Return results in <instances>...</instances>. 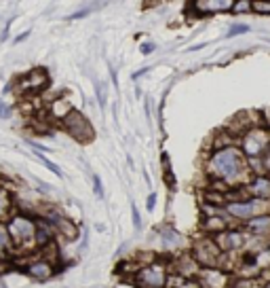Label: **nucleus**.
<instances>
[{"instance_id": "nucleus-14", "label": "nucleus", "mask_w": 270, "mask_h": 288, "mask_svg": "<svg viewBox=\"0 0 270 288\" xmlns=\"http://www.w3.org/2000/svg\"><path fill=\"white\" fill-rule=\"evenodd\" d=\"M6 244H9V233H6L4 227H0V250H2Z\"/></svg>"}, {"instance_id": "nucleus-8", "label": "nucleus", "mask_w": 270, "mask_h": 288, "mask_svg": "<svg viewBox=\"0 0 270 288\" xmlns=\"http://www.w3.org/2000/svg\"><path fill=\"white\" fill-rule=\"evenodd\" d=\"M30 276H34V278H40V280H45V278H49L51 276V267H49V263H32L30 265Z\"/></svg>"}, {"instance_id": "nucleus-18", "label": "nucleus", "mask_w": 270, "mask_h": 288, "mask_svg": "<svg viewBox=\"0 0 270 288\" xmlns=\"http://www.w3.org/2000/svg\"><path fill=\"white\" fill-rule=\"evenodd\" d=\"M133 224H135V229L141 227V219H139V212H137V208L135 206H133Z\"/></svg>"}, {"instance_id": "nucleus-10", "label": "nucleus", "mask_w": 270, "mask_h": 288, "mask_svg": "<svg viewBox=\"0 0 270 288\" xmlns=\"http://www.w3.org/2000/svg\"><path fill=\"white\" fill-rule=\"evenodd\" d=\"M9 206H11L9 195H6L4 191H0V219H2V216H6V210H9Z\"/></svg>"}, {"instance_id": "nucleus-3", "label": "nucleus", "mask_w": 270, "mask_h": 288, "mask_svg": "<svg viewBox=\"0 0 270 288\" xmlns=\"http://www.w3.org/2000/svg\"><path fill=\"white\" fill-rule=\"evenodd\" d=\"M9 231H11L13 240H15L17 244H26V242H30L34 237L36 227H34V223L30 219H26V216H15V219L11 221V224H9Z\"/></svg>"}, {"instance_id": "nucleus-15", "label": "nucleus", "mask_w": 270, "mask_h": 288, "mask_svg": "<svg viewBox=\"0 0 270 288\" xmlns=\"http://www.w3.org/2000/svg\"><path fill=\"white\" fill-rule=\"evenodd\" d=\"M93 187H95L97 197H104V189H102V182H99V178H97V176H93Z\"/></svg>"}, {"instance_id": "nucleus-4", "label": "nucleus", "mask_w": 270, "mask_h": 288, "mask_svg": "<svg viewBox=\"0 0 270 288\" xmlns=\"http://www.w3.org/2000/svg\"><path fill=\"white\" fill-rule=\"evenodd\" d=\"M268 146V133L266 131H260V129H253L249 136L245 138V151L249 153V155H260L262 151H264Z\"/></svg>"}, {"instance_id": "nucleus-22", "label": "nucleus", "mask_w": 270, "mask_h": 288, "mask_svg": "<svg viewBox=\"0 0 270 288\" xmlns=\"http://www.w3.org/2000/svg\"><path fill=\"white\" fill-rule=\"evenodd\" d=\"M154 203H156V197H154V195H150V197H148V210H152Z\"/></svg>"}, {"instance_id": "nucleus-16", "label": "nucleus", "mask_w": 270, "mask_h": 288, "mask_svg": "<svg viewBox=\"0 0 270 288\" xmlns=\"http://www.w3.org/2000/svg\"><path fill=\"white\" fill-rule=\"evenodd\" d=\"M9 117H11V108L0 102V119H9Z\"/></svg>"}, {"instance_id": "nucleus-5", "label": "nucleus", "mask_w": 270, "mask_h": 288, "mask_svg": "<svg viewBox=\"0 0 270 288\" xmlns=\"http://www.w3.org/2000/svg\"><path fill=\"white\" fill-rule=\"evenodd\" d=\"M262 201L255 199V201H249V203H230L228 206V212L232 216H239V219H245V216H253L255 212L260 210Z\"/></svg>"}, {"instance_id": "nucleus-12", "label": "nucleus", "mask_w": 270, "mask_h": 288, "mask_svg": "<svg viewBox=\"0 0 270 288\" xmlns=\"http://www.w3.org/2000/svg\"><path fill=\"white\" fill-rule=\"evenodd\" d=\"M266 227H270V219L266 216V219H255V221H251V229H266Z\"/></svg>"}, {"instance_id": "nucleus-20", "label": "nucleus", "mask_w": 270, "mask_h": 288, "mask_svg": "<svg viewBox=\"0 0 270 288\" xmlns=\"http://www.w3.org/2000/svg\"><path fill=\"white\" fill-rule=\"evenodd\" d=\"M234 6V11H239V13H245V9H249V2H239V4H232Z\"/></svg>"}, {"instance_id": "nucleus-2", "label": "nucleus", "mask_w": 270, "mask_h": 288, "mask_svg": "<svg viewBox=\"0 0 270 288\" xmlns=\"http://www.w3.org/2000/svg\"><path fill=\"white\" fill-rule=\"evenodd\" d=\"M63 125H66V129H68L70 136L76 138L78 142H89V140H93V136H95L91 123L81 115V112H76V110L68 112L66 119H63Z\"/></svg>"}, {"instance_id": "nucleus-7", "label": "nucleus", "mask_w": 270, "mask_h": 288, "mask_svg": "<svg viewBox=\"0 0 270 288\" xmlns=\"http://www.w3.org/2000/svg\"><path fill=\"white\" fill-rule=\"evenodd\" d=\"M26 89H32V91H38L47 85V74H45V70H34V72L26 79Z\"/></svg>"}, {"instance_id": "nucleus-13", "label": "nucleus", "mask_w": 270, "mask_h": 288, "mask_svg": "<svg viewBox=\"0 0 270 288\" xmlns=\"http://www.w3.org/2000/svg\"><path fill=\"white\" fill-rule=\"evenodd\" d=\"M245 32H249V28H247V26H232V30L228 32V36H237V34H245Z\"/></svg>"}, {"instance_id": "nucleus-21", "label": "nucleus", "mask_w": 270, "mask_h": 288, "mask_svg": "<svg viewBox=\"0 0 270 288\" xmlns=\"http://www.w3.org/2000/svg\"><path fill=\"white\" fill-rule=\"evenodd\" d=\"M89 15V11L84 9V11H81V13H74V15H70V19H81V17H87Z\"/></svg>"}, {"instance_id": "nucleus-6", "label": "nucleus", "mask_w": 270, "mask_h": 288, "mask_svg": "<svg viewBox=\"0 0 270 288\" xmlns=\"http://www.w3.org/2000/svg\"><path fill=\"white\" fill-rule=\"evenodd\" d=\"M139 282H146L148 286H152V288L162 286V282H165V278H162V269L154 267V269H146V271H141Z\"/></svg>"}, {"instance_id": "nucleus-23", "label": "nucleus", "mask_w": 270, "mask_h": 288, "mask_svg": "<svg viewBox=\"0 0 270 288\" xmlns=\"http://www.w3.org/2000/svg\"><path fill=\"white\" fill-rule=\"evenodd\" d=\"M141 51H144V53H150V51H154V45H150V43H148L146 47H141Z\"/></svg>"}, {"instance_id": "nucleus-17", "label": "nucleus", "mask_w": 270, "mask_h": 288, "mask_svg": "<svg viewBox=\"0 0 270 288\" xmlns=\"http://www.w3.org/2000/svg\"><path fill=\"white\" fill-rule=\"evenodd\" d=\"M253 9H258L260 13H270V4H264V2H253Z\"/></svg>"}, {"instance_id": "nucleus-9", "label": "nucleus", "mask_w": 270, "mask_h": 288, "mask_svg": "<svg viewBox=\"0 0 270 288\" xmlns=\"http://www.w3.org/2000/svg\"><path fill=\"white\" fill-rule=\"evenodd\" d=\"M251 189L258 197H270V180H266V178H258L251 185Z\"/></svg>"}, {"instance_id": "nucleus-24", "label": "nucleus", "mask_w": 270, "mask_h": 288, "mask_svg": "<svg viewBox=\"0 0 270 288\" xmlns=\"http://www.w3.org/2000/svg\"><path fill=\"white\" fill-rule=\"evenodd\" d=\"M27 34H30V32H24V34H19V36L15 38V43H21V40H26V38H27Z\"/></svg>"}, {"instance_id": "nucleus-19", "label": "nucleus", "mask_w": 270, "mask_h": 288, "mask_svg": "<svg viewBox=\"0 0 270 288\" xmlns=\"http://www.w3.org/2000/svg\"><path fill=\"white\" fill-rule=\"evenodd\" d=\"M49 240V233H47V229L45 227H42V229H38V242L40 244H45Z\"/></svg>"}, {"instance_id": "nucleus-1", "label": "nucleus", "mask_w": 270, "mask_h": 288, "mask_svg": "<svg viewBox=\"0 0 270 288\" xmlns=\"http://www.w3.org/2000/svg\"><path fill=\"white\" fill-rule=\"evenodd\" d=\"M211 165H213V170H216L219 176L234 180L237 178V174L241 172L243 159H241V155L234 149H224L211 159Z\"/></svg>"}, {"instance_id": "nucleus-11", "label": "nucleus", "mask_w": 270, "mask_h": 288, "mask_svg": "<svg viewBox=\"0 0 270 288\" xmlns=\"http://www.w3.org/2000/svg\"><path fill=\"white\" fill-rule=\"evenodd\" d=\"M38 159L42 161V163H45V167H49V170H51V172L55 174V176H61V170H59V167H57V165H55V163H53V161H49L47 157H42V155H40V153H38Z\"/></svg>"}]
</instances>
